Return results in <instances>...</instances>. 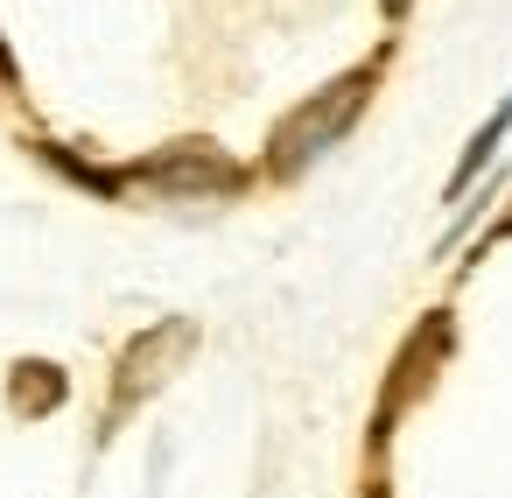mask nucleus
<instances>
[{"label": "nucleus", "mask_w": 512, "mask_h": 498, "mask_svg": "<svg viewBox=\"0 0 512 498\" xmlns=\"http://www.w3.org/2000/svg\"><path fill=\"white\" fill-rule=\"evenodd\" d=\"M57 393H64V379H57V365H15V400H22L29 414H43V407H57Z\"/></svg>", "instance_id": "5"}, {"label": "nucleus", "mask_w": 512, "mask_h": 498, "mask_svg": "<svg viewBox=\"0 0 512 498\" xmlns=\"http://www.w3.org/2000/svg\"><path fill=\"white\" fill-rule=\"evenodd\" d=\"M498 232H512V218H505V225H498Z\"/></svg>", "instance_id": "7"}, {"label": "nucleus", "mask_w": 512, "mask_h": 498, "mask_svg": "<svg viewBox=\"0 0 512 498\" xmlns=\"http://www.w3.org/2000/svg\"><path fill=\"white\" fill-rule=\"evenodd\" d=\"M505 127H512V99H505V106L484 120V134H477V141H470V155L456 162V176H449V197H463V190H470V176L491 162V148H498V134H505Z\"/></svg>", "instance_id": "4"}, {"label": "nucleus", "mask_w": 512, "mask_h": 498, "mask_svg": "<svg viewBox=\"0 0 512 498\" xmlns=\"http://www.w3.org/2000/svg\"><path fill=\"white\" fill-rule=\"evenodd\" d=\"M365 99H372V71H351V78H337V85H323L309 106H295L281 127H274V176H295V169H309L316 155H330L337 141H344V127L365 113Z\"/></svg>", "instance_id": "1"}, {"label": "nucleus", "mask_w": 512, "mask_h": 498, "mask_svg": "<svg viewBox=\"0 0 512 498\" xmlns=\"http://www.w3.org/2000/svg\"><path fill=\"white\" fill-rule=\"evenodd\" d=\"M141 183H155V190H169V197H211V190H239V169L211 148V141H183V148H169V155H155V162H141L134 169Z\"/></svg>", "instance_id": "2"}, {"label": "nucleus", "mask_w": 512, "mask_h": 498, "mask_svg": "<svg viewBox=\"0 0 512 498\" xmlns=\"http://www.w3.org/2000/svg\"><path fill=\"white\" fill-rule=\"evenodd\" d=\"M386 15H407V0H386Z\"/></svg>", "instance_id": "6"}, {"label": "nucleus", "mask_w": 512, "mask_h": 498, "mask_svg": "<svg viewBox=\"0 0 512 498\" xmlns=\"http://www.w3.org/2000/svg\"><path fill=\"white\" fill-rule=\"evenodd\" d=\"M190 344H197V330H190V323H162V330H148V337L120 358V393H113V414H120V407H134L141 393H155V386L169 379V365H176Z\"/></svg>", "instance_id": "3"}]
</instances>
